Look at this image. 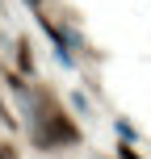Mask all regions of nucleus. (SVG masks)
Listing matches in <instances>:
<instances>
[{"label": "nucleus", "instance_id": "f03ea898", "mask_svg": "<svg viewBox=\"0 0 151 159\" xmlns=\"http://www.w3.org/2000/svg\"><path fill=\"white\" fill-rule=\"evenodd\" d=\"M118 155H122V159H139L134 151H130V147H118Z\"/></svg>", "mask_w": 151, "mask_h": 159}, {"label": "nucleus", "instance_id": "f257e3e1", "mask_svg": "<svg viewBox=\"0 0 151 159\" xmlns=\"http://www.w3.org/2000/svg\"><path fill=\"white\" fill-rule=\"evenodd\" d=\"M38 143L46 147V151H55V147H76V143H80V130L72 126L67 113H59L55 105H50V109L42 113V134H38Z\"/></svg>", "mask_w": 151, "mask_h": 159}]
</instances>
